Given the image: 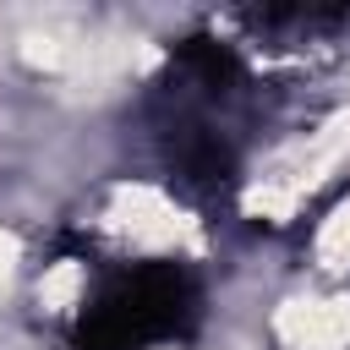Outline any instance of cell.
I'll return each instance as SVG.
<instances>
[{
  "mask_svg": "<svg viewBox=\"0 0 350 350\" xmlns=\"http://www.w3.org/2000/svg\"><path fill=\"white\" fill-rule=\"evenodd\" d=\"M202 328V284L180 262H137L77 312L71 350H153V345H186Z\"/></svg>",
  "mask_w": 350,
  "mask_h": 350,
  "instance_id": "6da1fadb",
  "label": "cell"
},
{
  "mask_svg": "<svg viewBox=\"0 0 350 350\" xmlns=\"http://www.w3.org/2000/svg\"><path fill=\"white\" fill-rule=\"evenodd\" d=\"M170 164H175V175H180V186L186 191H197V197H224L230 186H235V153H230V142L219 137V131H208V126H175V137H170Z\"/></svg>",
  "mask_w": 350,
  "mask_h": 350,
  "instance_id": "7a4b0ae2",
  "label": "cell"
},
{
  "mask_svg": "<svg viewBox=\"0 0 350 350\" xmlns=\"http://www.w3.org/2000/svg\"><path fill=\"white\" fill-rule=\"evenodd\" d=\"M175 71H180L191 88H202V93H224V88L241 82L235 49L219 44V38H208V33H191V38L175 44Z\"/></svg>",
  "mask_w": 350,
  "mask_h": 350,
  "instance_id": "3957f363",
  "label": "cell"
}]
</instances>
